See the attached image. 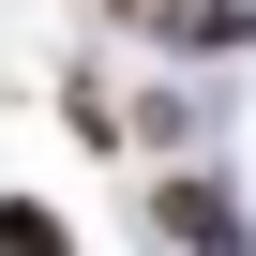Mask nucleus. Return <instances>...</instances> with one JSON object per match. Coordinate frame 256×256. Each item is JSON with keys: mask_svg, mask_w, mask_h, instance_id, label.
<instances>
[{"mask_svg": "<svg viewBox=\"0 0 256 256\" xmlns=\"http://www.w3.org/2000/svg\"><path fill=\"white\" fill-rule=\"evenodd\" d=\"M106 30L181 46V60H241V46H256V0H106Z\"/></svg>", "mask_w": 256, "mask_h": 256, "instance_id": "f03ea898", "label": "nucleus"}, {"mask_svg": "<svg viewBox=\"0 0 256 256\" xmlns=\"http://www.w3.org/2000/svg\"><path fill=\"white\" fill-rule=\"evenodd\" d=\"M151 241H166V256H256V211H241L211 166H166V181H151Z\"/></svg>", "mask_w": 256, "mask_h": 256, "instance_id": "f257e3e1", "label": "nucleus"}, {"mask_svg": "<svg viewBox=\"0 0 256 256\" xmlns=\"http://www.w3.org/2000/svg\"><path fill=\"white\" fill-rule=\"evenodd\" d=\"M136 136H151V151H196V136H211V90H136Z\"/></svg>", "mask_w": 256, "mask_h": 256, "instance_id": "20e7f679", "label": "nucleus"}, {"mask_svg": "<svg viewBox=\"0 0 256 256\" xmlns=\"http://www.w3.org/2000/svg\"><path fill=\"white\" fill-rule=\"evenodd\" d=\"M60 120H76V151H136V106H120V90H106L90 60L60 76Z\"/></svg>", "mask_w": 256, "mask_h": 256, "instance_id": "7ed1b4c3", "label": "nucleus"}, {"mask_svg": "<svg viewBox=\"0 0 256 256\" xmlns=\"http://www.w3.org/2000/svg\"><path fill=\"white\" fill-rule=\"evenodd\" d=\"M0 256H76V226H60L46 196H0Z\"/></svg>", "mask_w": 256, "mask_h": 256, "instance_id": "39448f33", "label": "nucleus"}]
</instances>
